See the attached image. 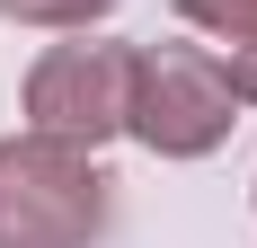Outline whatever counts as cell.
<instances>
[{
	"instance_id": "4",
	"label": "cell",
	"mask_w": 257,
	"mask_h": 248,
	"mask_svg": "<svg viewBox=\"0 0 257 248\" xmlns=\"http://www.w3.org/2000/svg\"><path fill=\"white\" fill-rule=\"evenodd\" d=\"M178 18L222 45H257V0H178Z\"/></svg>"
},
{
	"instance_id": "2",
	"label": "cell",
	"mask_w": 257,
	"mask_h": 248,
	"mask_svg": "<svg viewBox=\"0 0 257 248\" xmlns=\"http://www.w3.org/2000/svg\"><path fill=\"white\" fill-rule=\"evenodd\" d=\"M239 124V89L231 62H213L204 45H133V106L124 133L151 160H204L231 142Z\"/></svg>"
},
{
	"instance_id": "1",
	"label": "cell",
	"mask_w": 257,
	"mask_h": 248,
	"mask_svg": "<svg viewBox=\"0 0 257 248\" xmlns=\"http://www.w3.org/2000/svg\"><path fill=\"white\" fill-rule=\"evenodd\" d=\"M106 230V177L80 142L9 133L0 142V248H89Z\"/></svg>"
},
{
	"instance_id": "5",
	"label": "cell",
	"mask_w": 257,
	"mask_h": 248,
	"mask_svg": "<svg viewBox=\"0 0 257 248\" xmlns=\"http://www.w3.org/2000/svg\"><path fill=\"white\" fill-rule=\"evenodd\" d=\"M115 0H0L9 27H98Z\"/></svg>"
},
{
	"instance_id": "3",
	"label": "cell",
	"mask_w": 257,
	"mask_h": 248,
	"mask_svg": "<svg viewBox=\"0 0 257 248\" xmlns=\"http://www.w3.org/2000/svg\"><path fill=\"white\" fill-rule=\"evenodd\" d=\"M124 106H133V45H53L27 71V133L98 151L124 133Z\"/></svg>"
},
{
	"instance_id": "6",
	"label": "cell",
	"mask_w": 257,
	"mask_h": 248,
	"mask_svg": "<svg viewBox=\"0 0 257 248\" xmlns=\"http://www.w3.org/2000/svg\"><path fill=\"white\" fill-rule=\"evenodd\" d=\"M231 89H239V106H257V45H239V62H231Z\"/></svg>"
}]
</instances>
